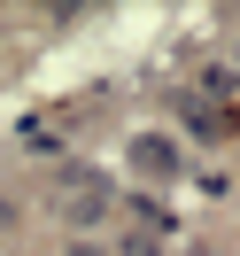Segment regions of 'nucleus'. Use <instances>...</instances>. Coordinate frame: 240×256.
Wrapping results in <instances>:
<instances>
[{
	"instance_id": "1",
	"label": "nucleus",
	"mask_w": 240,
	"mask_h": 256,
	"mask_svg": "<svg viewBox=\"0 0 240 256\" xmlns=\"http://www.w3.org/2000/svg\"><path fill=\"white\" fill-rule=\"evenodd\" d=\"M140 163H147L155 178H171V140H140Z\"/></svg>"
}]
</instances>
